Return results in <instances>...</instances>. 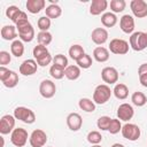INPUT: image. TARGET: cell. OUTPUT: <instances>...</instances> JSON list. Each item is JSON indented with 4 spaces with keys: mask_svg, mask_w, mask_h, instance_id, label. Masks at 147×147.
Listing matches in <instances>:
<instances>
[{
    "mask_svg": "<svg viewBox=\"0 0 147 147\" xmlns=\"http://www.w3.org/2000/svg\"><path fill=\"white\" fill-rule=\"evenodd\" d=\"M16 29L18 31V37L23 42H30L34 38V29L29 20L22 21L16 24Z\"/></svg>",
    "mask_w": 147,
    "mask_h": 147,
    "instance_id": "6da1fadb",
    "label": "cell"
},
{
    "mask_svg": "<svg viewBox=\"0 0 147 147\" xmlns=\"http://www.w3.org/2000/svg\"><path fill=\"white\" fill-rule=\"evenodd\" d=\"M91 38L95 45H103L108 40V31L105 28H95L91 33Z\"/></svg>",
    "mask_w": 147,
    "mask_h": 147,
    "instance_id": "2e32d148",
    "label": "cell"
},
{
    "mask_svg": "<svg viewBox=\"0 0 147 147\" xmlns=\"http://www.w3.org/2000/svg\"><path fill=\"white\" fill-rule=\"evenodd\" d=\"M101 23L106 28H113L117 23V16L114 13H111V11H107V13L102 14V16H101Z\"/></svg>",
    "mask_w": 147,
    "mask_h": 147,
    "instance_id": "cb8c5ba5",
    "label": "cell"
},
{
    "mask_svg": "<svg viewBox=\"0 0 147 147\" xmlns=\"http://www.w3.org/2000/svg\"><path fill=\"white\" fill-rule=\"evenodd\" d=\"M25 6H26V9L29 13L38 14L39 11H41L45 8L46 1L45 0H28Z\"/></svg>",
    "mask_w": 147,
    "mask_h": 147,
    "instance_id": "d6986e66",
    "label": "cell"
},
{
    "mask_svg": "<svg viewBox=\"0 0 147 147\" xmlns=\"http://www.w3.org/2000/svg\"><path fill=\"white\" fill-rule=\"evenodd\" d=\"M29 142L31 147H44L47 142V134L45 131L40 129H36L32 131L29 138Z\"/></svg>",
    "mask_w": 147,
    "mask_h": 147,
    "instance_id": "ba28073f",
    "label": "cell"
},
{
    "mask_svg": "<svg viewBox=\"0 0 147 147\" xmlns=\"http://www.w3.org/2000/svg\"><path fill=\"white\" fill-rule=\"evenodd\" d=\"M113 93L116 96V99H118V100H125L129 96V88H127V86L125 84L118 83V84H115V87L113 90Z\"/></svg>",
    "mask_w": 147,
    "mask_h": 147,
    "instance_id": "7402d4cb",
    "label": "cell"
},
{
    "mask_svg": "<svg viewBox=\"0 0 147 147\" xmlns=\"http://www.w3.org/2000/svg\"><path fill=\"white\" fill-rule=\"evenodd\" d=\"M131 101H132V103H133L134 106H137V107H142V106L146 105L147 98H146V95H145L142 92H139V91H138V92H134V93L132 94Z\"/></svg>",
    "mask_w": 147,
    "mask_h": 147,
    "instance_id": "f1b7e54d",
    "label": "cell"
},
{
    "mask_svg": "<svg viewBox=\"0 0 147 147\" xmlns=\"http://www.w3.org/2000/svg\"><path fill=\"white\" fill-rule=\"evenodd\" d=\"M21 11H22V10H21L18 7H16V6H9V7L6 9V16H7L8 18H10L11 22H14L15 18L18 16V14H20Z\"/></svg>",
    "mask_w": 147,
    "mask_h": 147,
    "instance_id": "ab89813d",
    "label": "cell"
},
{
    "mask_svg": "<svg viewBox=\"0 0 147 147\" xmlns=\"http://www.w3.org/2000/svg\"><path fill=\"white\" fill-rule=\"evenodd\" d=\"M92 64H93V60H92L91 55H88L86 53L77 61V65L82 69H88V68L92 67Z\"/></svg>",
    "mask_w": 147,
    "mask_h": 147,
    "instance_id": "d6a6232c",
    "label": "cell"
},
{
    "mask_svg": "<svg viewBox=\"0 0 147 147\" xmlns=\"http://www.w3.org/2000/svg\"><path fill=\"white\" fill-rule=\"evenodd\" d=\"M53 64H55V65H57L62 69H65L68 67V59L63 54H56L53 57Z\"/></svg>",
    "mask_w": 147,
    "mask_h": 147,
    "instance_id": "836d02e7",
    "label": "cell"
},
{
    "mask_svg": "<svg viewBox=\"0 0 147 147\" xmlns=\"http://www.w3.org/2000/svg\"><path fill=\"white\" fill-rule=\"evenodd\" d=\"M130 45L126 40L124 39H119V38H115L113 40H110L109 42V51L116 55H124L129 52Z\"/></svg>",
    "mask_w": 147,
    "mask_h": 147,
    "instance_id": "52a82bcc",
    "label": "cell"
},
{
    "mask_svg": "<svg viewBox=\"0 0 147 147\" xmlns=\"http://www.w3.org/2000/svg\"><path fill=\"white\" fill-rule=\"evenodd\" d=\"M46 53H49L48 52V49H47V47L46 46H44V45H37V46H34V48H33V51H32V54H33V57L37 60L38 57H40V56H42L44 54H46Z\"/></svg>",
    "mask_w": 147,
    "mask_h": 147,
    "instance_id": "60d3db41",
    "label": "cell"
},
{
    "mask_svg": "<svg viewBox=\"0 0 147 147\" xmlns=\"http://www.w3.org/2000/svg\"><path fill=\"white\" fill-rule=\"evenodd\" d=\"M119 28L124 33L132 34L134 31V18L129 14L123 15L119 20Z\"/></svg>",
    "mask_w": 147,
    "mask_h": 147,
    "instance_id": "9a60e30c",
    "label": "cell"
},
{
    "mask_svg": "<svg viewBox=\"0 0 147 147\" xmlns=\"http://www.w3.org/2000/svg\"><path fill=\"white\" fill-rule=\"evenodd\" d=\"M45 11H46V16L48 18H59L61 16V14H62V9L57 3L47 6Z\"/></svg>",
    "mask_w": 147,
    "mask_h": 147,
    "instance_id": "484cf974",
    "label": "cell"
},
{
    "mask_svg": "<svg viewBox=\"0 0 147 147\" xmlns=\"http://www.w3.org/2000/svg\"><path fill=\"white\" fill-rule=\"evenodd\" d=\"M101 78L107 85L116 84L118 80V71L114 67H105L101 70Z\"/></svg>",
    "mask_w": 147,
    "mask_h": 147,
    "instance_id": "7c38bea8",
    "label": "cell"
},
{
    "mask_svg": "<svg viewBox=\"0 0 147 147\" xmlns=\"http://www.w3.org/2000/svg\"><path fill=\"white\" fill-rule=\"evenodd\" d=\"M10 72H11V70H9L8 68H6V67H1V65H0V80L3 82V80L10 75Z\"/></svg>",
    "mask_w": 147,
    "mask_h": 147,
    "instance_id": "ee69618b",
    "label": "cell"
},
{
    "mask_svg": "<svg viewBox=\"0 0 147 147\" xmlns=\"http://www.w3.org/2000/svg\"><path fill=\"white\" fill-rule=\"evenodd\" d=\"M126 7L125 0H111L110 1V10L111 13H122Z\"/></svg>",
    "mask_w": 147,
    "mask_h": 147,
    "instance_id": "4dcf8cb0",
    "label": "cell"
},
{
    "mask_svg": "<svg viewBox=\"0 0 147 147\" xmlns=\"http://www.w3.org/2000/svg\"><path fill=\"white\" fill-rule=\"evenodd\" d=\"M2 84H3L6 87H8V88H13V87H15V86L18 84V75H17L15 71L11 70L10 75L2 82Z\"/></svg>",
    "mask_w": 147,
    "mask_h": 147,
    "instance_id": "1f68e13d",
    "label": "cell"
},
{
    "mask_svg": "<svg viewBox=\"0 0 147 147\" xmlns=\"http://www.w3.org/2000/svg\"><path fill=\"white\" fill-rule=\"evenodd\" d=\"M78 106L82 110L86 111V113H93L95 110V103L94 101H92L88 98H82L78 101Z\"/></svg>",
    "mask_w": 147,
    "mask_h": 147,
    "instance_id": "d4e9b609",
    "label": "cell"
},
{
    "mask_svg": "<svg viewBox=\"0 0 147 147\" xmlns=\"http://www.w3.org/2000/svg\"><path fill=\"white\" fill-rule=\"evenodd\" d=\"M10 52L14 56L16 57H21L24 54V45L22 40H14L10 45Z\"/></svg>",
    "mask_w": 147,
    "mask_h": 147,
    "instance_id": "4316f807",
    "label": "cell"
},
{
    "mask_svg": "<svg viewBox=\"0 0 147 147\" xmlns=\"http://www.w3.org/2000/svg\"><path fill=\"white\" fill-rule=\"evenodd\" d=\"M92 147H101L100 145H92Z\"/></svg>",
    "mask_w": 147,
    "mask_h": 147,
    "instance_id": "c3c4849f",
    "label": "cell"
},
{
    "mask_svg": "<svg viewBox=\"0 0 147 147\" xmlns=\"http://www.w3.org/2000/svg\"><path fill=\"white\" fill-rule=\"evenodd\" d=\"M122 136L123 138L130 140V141H136L140 138V134H141V131H140V127L133 123H126L122 126Z\"/></svg>",
    "mask_w": 147,
    "mask_h": 147,
    "instance_id": "8992f818",
    "label": "cell"
},
{
    "mask_svg": "<svg viewBox=\"0 0 147 147\" xmlns=\"http://www.w3.org/2000/svg\"><path fill=\"white\" fill-rule=\"evenodd\" d=\"M130 8L132 14L138 18L147 16V2L144 0H132L130 2Z\"/></svg>",
    "mask_w": 147,
    "mask_h": 147,
    "instance_id": "30bf717a",
    "label": "cell"
},
{
    "mask_svg": "<svg viewBox=\"0 0 147 147\" xmlns=\"http://www.w3.org/2000/svg\"><path fill=\"white\" fill-rule=\"evenodd\" d=\"M87 141L92 145H99L102 141V136L99 131H91L87 134Z\"/></svg>",
    "mask_w": 147,
    "mask_h": 147,
    "instance_id": "e575fe53",
    "label": "cell"
},
{
    "mask_svg": "<svg viewBox=\"0 0 147 147\" xmlns=\"http://www.w3.org/2000/svg\"><path fill=\"white\" fill-rule=\"evenodd\" d=\"M85 54V52H84V48H83V46H80V45H72L70 48H69V56L74 60V61H78L83 55Z\"/></svg>",
    "mask_w": 147,
    "mask_h": 147,
    "instance_id": "83f0119b",
    "label": "cell"
},
{
    "mask_svg": "<svg viewBox=\"0 0 147 147\" xmlns=\"http://www.w3.org/2000/svg\"><path fill=\"white\" fill-rule=\"evenodd\" d=\"M121 130H122L121 121H119L118 118H111V122H110V124H109L108 131H109L111 134H116V133H118Z\"/></svg>",
    "mask_w": 147,
    "mask_h": 147,
    "instance_id": "f35d334b",
    "label": "cell"
},
{
    "mask_svg": "<svg viewBox=\"0 0 147 147\" xmlns=\"http://www.w3.org/2000/svg\"><path fill=\"white\" fill-rule=\"evenodd\" d=\"M113 91L107 84H100L93 92V101L96 105H105L111 96Z\"/></svg>",
    "mask_w": 147,
    "mask_h": 147,
    "instance_id": "7a4b0ae2",
    "label": "cell"
},
{
    "mask_svg": "<svg viewBox=\"0 0 147 147\" xmlns=\"http://www.w3.org/2000/svg\"><path fill=\"white\" fill-rule=\"evenodd\" d=\"M51 18H48L47 16H41L39 17L38 22H37V25H38V29L40 31H48V29L51 28Z\"/></svg>",
    "mask_w": 147,
    "mask_h": 147,
    "instance_id": "8d00e7d4",
    "label": "cell"
},
{
    "mask_svg": "<svg viewBox=\"0 0 147 147\" xmlns=\"http://www.w3.org/2000/svg\"><path fill=\"white\" fill-rule=\"evenodd\" d=\"M134 115V109L130 103H122L119 105V107L117 108V117L119 121H124L127 122L130 121Z\"/></svg>",
    "mask_w": 147,
    "mask_h": 147,
    "instance_id": "5bb4252c",
    "label": "cell"
},
{
    "mask_svg": "<svg viewBox=\"0 0 147 147\" xmlns=\"http://www.w3.org/2000/svg\"><path fill=\"white\" fill-rule=\"evenodd\" d=\"M37 40H38L39 45H44L47 47V45H49L52 42L53 37H52V33L48 31H40L37 34Z\"/></svg>",
    "mask_w": 147,
    "mask_h": 147,
    "instance_id": "f546056e",
    "label": "cell"
},
{
    "mask_svg": "<svg viewBox=\"0 0 147 147\" xmlns=\"http://www.w3.org/2000/svg\"><path fill=\"white\" fill-rule=\"evenodd\" d=\"M38 69V63L36 60L33 59H28L24 60L21 65H20V74H22L23 76H32L33 74L37 72Z\"/></svg>",
    "mask_w": 147,
    "mask_h": 147,
    "instance_id": "4fadbf2b",
    "label": "cell"
},
{
    "mask_svg": "<svg viewBox=\"0 0 147 147\" xmlns=\"http://www.w3.org/2000/svg\"><path fill=\"white\" fill-rule=\"evenodd\" d=\"M49 75L54 79H62L64 77V69H62L55 64H52V67L49 68Z\"/></svg>",
    "mask_w": 147,
    "mask_h": 147,
    "instance_id": "d590c367",
    "label": "cell"
},
{
    "mask_svg": "<svg viewBox=\"0 0 147 147\" xmlns=\"http://www.w3.org/2000/svg\"><path fill=\"white\" fill-rule=\"evenodd\" d=\"M93 57L98 62H101V63L102 62H106V61L109 60V51L106 47L98 46L93 51Z\"/></svg>",
    "mask_w": 147,
    "mask_h": 147,
    "instance_id": "44dd1931",
    "label": "cell"
},
{
    "mask_svg": "<svg viewBox=\"0 0 147 147\" xmlns=\"http://www.w3.org/2000/svg\"><path fill=\"white\" fill-rule=\"evenodd\" d=\"M36 61H37L38 65H40V67H46V65H48L51 62H53V57H52V55H51L49 53H46V54H44L42 56L38 57Z\"/></svg>",
    "mask_w": 147,
    "mask_h": 147,
    "instance_id": "b9f144b4",
    "label": "cell"
},
{
    "mask_svg": "<svg viewBox=\"0 0 147 147\" xmlns=\"http://www.w3.org/2000/svg\"><path fill=\"white\" fill-rule=\"evenodd\" d=\"M130 47L136 52H141L147 47V32L137 31L130 37Z\"/></svg>",
    "mask_w": 147,
    "mask_h": 147,
    "instance_id": "3957f363",
    "label": "cell"
},
{
    "mask_svg": "<svg viewBox=\"0 0 147 147\" xmlns=\"http://www.w3.org/2000/svg\"><path fill=\"white\" fill-rule=\"evenodd\" d=\"M18 36L17 29L14 25H5L1 28V38L3 40H16V37Z\"/></svg>",
    "mask_w": 147,
    "mask_h": 147,
    "instance_id": "ffe728a7",
    "label": "cell"
},
{
    "mask_svg": "<svg viewBox=\"0 0 147 147\" xmlns=\"http://www.w3.org/2000/svg\"><path fill=\"white\" fill-rule=\"evenodd\" d=\"M28 138H30L28 134V131L23 127H16L10 133V141L16 147L25 146V144L28 142Z\"/></svg>",
    "mask_w": 147,
    "mask_h": 147,
    "instance_id": "5b68a950",
    "label": "cell"
},
{
    "mask_svg": "<svg viewBox=\"0 0 147 147\" xmlns=\"http://www.w3.org/2000/svg\"><path fill=\"white\" fill-rule=\"evenodd\" d=\"M67 125L71 131H78L83 125V118L78 113H70L67 116Z\"/></svg>",
    "mask_w": 147,
    "mask_h": 147,
    "instance_id": "e0dca14e",
    "label": "cell"
},
{
    "mask_svg": "<svg viewBox=\"0 0 147 147\" xmlns=\"http://www.w3.org/2000/svg\"><path fill=\"white\" fill-rule=\"evenodd\" d=\"M110 122H111V118L109 116H101V117H99V119L96 122L98 129H100L101 131H108Z\"/></svg>",
    "mask_w": 147,
    "mask_h": 147,
    "instance_id": "74e56055",
    "label": "cell"
},
{
    "mask_svg": "<svg viewBox=\"0 0 147 147\" xmlns=\"http://www.w3.org/2000/svg\"><path fill=\"white\" fill-rule=\"evenodd\" d=\"M56 86L51 79H44L39 85V93L45 99H51L55 95Z\"/></svg>",
    "mask_w": 147,
    "mask_h": 147,
    "instance_id": "9c48e42d",
    "label": "cell"
},
{
    "mask_svg": "<svg viewBox=\"0 0 147 147\" xmlns=\"http://www.w3.org/2000/svg\"><path fill=\"white\" fill-rule=\"evenodd\" d=\"M108 8L107 0H93L90 6V14L93 16H98L100 14H105V10Z\"/></svg>",
    "mask_w": 147,
    "mask_h": 147,
    "instance_id": "ac0fdd59",
    "label": "cell"
},
{
    "mask_svg": "<svg viewBox=\"0 0 147 147\" xmlns=\"http://www.w3.org/2000/svg\"><path fill=\"white\" fill-rule=\"evenodd\" d=\"M11 61V56L8 52L6 51H1L0 52V64L1 67H6L7 64H9Z\"/></svg>",
    "mask_w": 147,
    "mask_h": 147,
    "instance_id": "7bdbcfd3",
    "label": "cell"
},
{
    "mask_svg": "<svg viewBox=\"0 0 147 147\" xmlns=\"http://www.w3.org/2000/svg\"><path fill=\"white\" fill-rule=\"evenodd\" d=\"M14 117L18 121H22L23 123H26V124H32L36 121L34 113L31 109H29L26 107H23V106L16 107L14 109Z\"/></svg>",
    "mask_w": 147,
    "mask_h": 147,
    "instance_id": "277c9868",
    "label": "cell"
},
{
    "mask_svg": "<svg viewBox=\"0 0 147 147\" xmlns=\"http://www.w3.org/2000/svg\"><path fill=\"white\" fill-rule=\"evenodd\" d=\"M139 80H140V84H141L144 87H147V74L140 75V76H139Z\"/></svg>",
    "mask_w": 147,
    "mask_h": 147,
    "instance_id": "bcb514c9",
    "label": "cell"
},
{
    "mask_svg": "<svg viewBox=\"0 0 147 147\" xmlns=\"http://www.w3.org/2000/svg\"><path fill=\"white\" fill-rule=\"evenodd\" d=\"M111 147H125L123 144H119V142H116L114 145H111Z\"/></svg>",
    "mask_w": 147,
    "mask_h": 147,
    "instance_id": "7dc6e473",
    "label": "cell"
},
{
    "mask_svg": "<svg viewBox=\"0 0 147 147\" xmlns=\"http://www.w3.org/2000/svg\"><path fill=\"white\" fill-rule=\"evenodd\" d=\"M144 74H147V63H142L138 68V75L140 76V75H144Z\"/></svg>",
    "mask_w": 147,
    "mask_h": 147,
    "instance_id": "f6af8a7d",
    "label": "cell"
},
{
    "mask_svg": "<svg viewBox=\"0 0 147 147\" xmlns=\"http://www.w3.org/2000/svg\"><path fill=\"white\" fill-rule=\"evenodd\" d=\"M15 117L14 115H3L0 119V133L1 134H9L13 132L15 127Z\"/></svg>",
    "mask_w": 147,
    "mask_h": 147,
    "instance_id": "8fae6325",
    "label": "cell"
},
{
    "mask_svg": "<svg viewBox=\"0 0 147 147\" xmlns=\"http://www.w3.org/2000/svg\"><path fill=\"white\" fill-rule=\"evenodd\" d=\"M64 76L69 79V80H76L79 78L80 76V68L77 64H71L68 65L64 69Z\"/></svg>",
    "mask_w": 147,
    "mask_h": 147,
    "instance_id": "603a6c76",
    "label": "cell"
}]
</instances>
